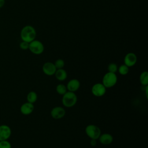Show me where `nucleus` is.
<instances>
[{
  "label": "nucleus",
  "instance_id": "nucleus-1",
  "mask_svg": "<svg viewBox=\"0 0 148 148\" xmlns=\"http://www.w3.org/2000/svg\"><path fill=\"white\" fill-rule=\"evenodd\" d=\"M36 36V32L35 28L30 25H25L22 28L20 31V38L22 41L30 43Z\"/></svg>",
  "mask_w": 148,
  "mask_h": 148
},
{
  "label": "nucleus",
  "instance_id": "nucleus-2",
  "mask_svg": "<svg viewBox=\"0 0 148 148\" xmlns=\"http://www.w3.org/2000/svg\"><path fill=\"white\" fill-rule=\"evenodd\" d=\"M77 102V96L74 92L66 91L62 95V103L66 108L73 106Z\"/></svg>",
  "mask_w": 148,
  "mask_h": 148
},
{
  "label": "nucleus",
  "instance_id": "nucleus-3",
  "mask_svg": "<svg viewBox=\"0 0 148 148\" xmlns=\"http://www.w3.org/2000/svg\"><path fill=\"white\" fill-rule=\"evenodd\" d=\"M117 82V77L115 73L107 72L102 78V84L106 88H110L116 85Z\"/></svg>",
  "mask_w": 148,
  "mask_h": 148
},
{
  "label": "nucleus",
  "instance_id": "nucleus-4",
  "mask_svg": "<svg viewBox=\"0 0 148 148\" xmlns=\"http://www.w3.org/2000/svg\"><path fill=\"white\" fill-rule=\"evenodd\" d=\"M86 135L91 139H97L99 137L101 133L100 128L94 124H89L86 126L85 128Z\"/></svg>",
  "mask_w": 148,
  "mask_h": 148
},
{
  "label": "nucleus",
  "instance_id": "nucleus-5",
  "mask_svg": "<svg viewBox=\"0 0 148 148\" xmlns=\"http://www.w3.org/2000/svg\"><path fill=\"white\" fill-rule=\"evenodd\" d=\"M29 51L36 55H39L42 54L44 51L43 44L39 40L34 39L30 43H29Z\"/></svg>",
  "mask_w": 148,
  "mask_h": 148
},
{
  "label": "nucleus",
  "instance_id": "nucleus-6",
  "mask_svg": "<svg viewBox=\"0 0 148 148\" xmlns=\"http://www.w3.org/2000/svg\"><path fill=\"white\" fill-rule=\"evenodd\" d=\"M106 88L102 83H95L91 88V92L95 97H102L105 94Z\"/></svg>",
  "mask_w": 148,
  "mask_h": 148
},
{
  "label": "nucleus",
  "instance_id": "nucleus-7",
  "mask_svg": "<svg viewBox=\"0 0 148 148\" xmlns=\"http://www.w3.org/2000/svg\"><path fill=\"white\" fill-rule=\"evenodd\" d=\"M12 135V130L9 126L6 124L0 125V141L8 140Z\"/></svg>",
  "mask_w": 148,
  "mask_h": 148
},
{
  "label": "nucleus",
  "instance_id": "nucleus-8",
  "mask_svg": "<svg viewBox=\"0 0 148 148\" xmlns=\"http://www.w3.org/2000/svg\"><path fill=\"white\" fill-rule=\"evenodd\" d=\"M50 114L54 119H60L65 116V110L61 106H56L51 109Z\"/></svg>",
  "mask_w": 148,
  "mask_h": 148
},
{
  "label": "nucleus",
  "instance_id": "nucleus-9",
  "mask_svg": "<svg viewBox=\"0 0 148 148\" xmlns=\"http://www.w3.org/2000/svg\"><path fill=\"white\" fill-rule=\"evenodd\" d=\"M57 69L54 63L51 62H45L42 66V71L43 73L48 76H52L54 75Z\"/></svg>",
  "mask_w": 148,
  "mask_h": 148
},
{
  "label": "nucleus",
  "instance_id": "nucleus-10",
  "mask_svg": "<svg viewBox=\"0 0 148 148\" xmlns=\"http://www.w3.org/2000/svg\"><path fill=\"white\" fill-rule=\"evenodd\" d=\"M137 61V57L136 54L134 53H127L124 58V64L128 67H131L135 65Z\"/></svg>",
  "mask_w": 148,
  "mask_h": 148
},
{
  "label": "nucleus",
  "instance_id": "nucleus-11",
  "mask_svg": "<svg viewBox=\"0 0 148 148\" xmlns=\"http://www.w3.org/2000/svg\"><path fill=\"white\" fill-rule=\"evenodd\" d=\"M34 109L33 103L28 102H25L21 105L20 107V112L24 115H29L32 113Z\"/></svg>",
  "mask_w": 148,
  "mask_h": 148
},
{
  "label": "nucleus",
  "instance_id": "nucleus-12",
  "mask_svg": "<svg viewBox=\"0 0 148 148\" xmlns=\"http://www.w3.org/2000/svg\"><path fill=\"white\" fill-rule=\"evenodd\" d=\"M80 82L76 79H73L70 80L66 85V88L68 91L75 92L80 87Z\"/></svg>",
  "mask_w": 148,
  "mask_h": 148
},
{
  "label": "nucleus",
  "instance_id": "nucleus-13",
  "mask_svg": "<svg viewBox=\"0 0 148 148\" xmlns=\"http://www.w3.org/2000/svg\"><path fill=\"white\" fill-rule=\"evenodd\" d=\"M99 141L102 145H107L110 144L113 140V138L112 135L108 133H104L101 134L99 137L98 138Z\"/></svg>",
  "mask_w": 148,
  "mask_h": 148
},
{
  "label": "nucleus",
  "instance_id": "nucleus-14",
  "mask_svg": "<svg viewBox=\"0 0 148 148\" xmlns=\"http://www.w3.org/2000/svg\"><path fill=\"white\" fill-rule=\"evenodd\" d=\"M54 75L56 78L59 81H64L67 77V72L63 68L57 69Z\"/></svg>",
  "mask_w": 148,
  "mask_h": 148
},
{
  "label": "nucleus",
  "instance_id": "nucleus-15",
  "mask_svg": "<svg viewBox=\"0 0 148 148\" xmlns=\"http://www.w3.org/2000/svg\"><path fill=\"white\" fill-rule=\"evenodd\" d=\"M37 98H38L37 94L33 91L29 92L27 95V102L31 103H34V102H35L37 100Z\"/></svg>",
  "mask_w": 148,
  "mask_h": 148
},
{
  "label": "nucleus",
  "instance_id": "nucleus-16",
  "mask_svg": "<svg viewBox=\"0 0 148 148\" xmlns=\"http://www.w3.org/2000/svg\"><path fill=\"white\" fill-rule=\"evenodd\" d=\"M140 82L142 86H146L148 84V73L147 71H144L140 75Z\"/></svg>",
  "mask_w": 148,
  "mask_h": 148
},
{
  "label": "nucleus",
  "instance_id": "nucleus-17",
  "mask_svg": "<svg viewBox=\"0 0 148 148\" xmlns=\"http://www.w3.org/2000/svg\"><path fill=\"white\" fill-rule=\"evenodd\" d=\"M56 91L60 95H64L66 91V86L63 84H59L56 86Z\"/></svg>",
  "mask_w": 148,
  "mask_h": 148
},
{
  "label": "nucleus",
  "instance_id": "nucleus-18",
  "mask_svg": "<svg viewBox=\"0 0 148 148\" xmlns=\"http://www.w3.org/2000/svg\"><path fill=\"white\" fill-rule=\"evenodd\" d=\"M117 71L120 75H126L129 72V67L125 64H122L119 67H118Z\"/></svg>",
  "mask_w": 148,
  "mask_h": 148
},
{
  "label": "nucleus",
  "instance_id": "nucleus-19",
  "mask_svg": "<svg viewBox=\"0 0 148 148\" xmlns=\"http://www.w3.org/2000/svg\"><path fill=\"white\" fill-rule=\"evenodd\" d=\"M56 68L57 69H62L64 68V65H65V62L64 61L62 60V59H61V58H59V59H57L55 62L54 63Z\"/></svg>",
  "mask_w": 148,
  "mask_h": 148
},
{
  "label": "nucleus",
  "instance_id": "nucleus-20",
  "mask_svg": "<svg viewBox=\"0 0 148 148\" xmlns=\"http://www.w3.org/2000/svg\"><path fill=\"white\" fill-rule=\"evenodd\" d=\"M117 69H118V66L117 64H116L115 63H113V62L110 63L108 66V72H109L116 73V72L117 71Z\"/></svg>",
  "mask_w": 148,
  "mask_h": 148
},
{
  "label": "nucleus",
  "instance_id": "nucleus-21",
  "mask_svg": "<svg viewBox=\"0 0 148 148\" xmlns=\"http://www.w3.org/2000/svg\"><path fill=\"white\" fill-rule=\"evenodd\" d=\"M0 148H12V145L8 140H1Z\"/></svg>",
  "mask_w": 148,
  "mask_h": 148
},
{
  "label": "nucleus",
  "instance_id": "nucleus-22",
  "mask_svg": "<svg viewBox=\"0 0 148 148\" xmlns=\"http://www.w3.org/2000/svg\"><path fill=\"white\" fill-rule=\"evenodd\" d=\"M19 47L21 49L23 50H26L29 48V43L25 41H22L20 43Z\"/></svg>",
  "mask_w": 148,
  "mask_h": 148
},
{
  "label": "nucleus",
  "instance_id": "nucleus-23",
  "mask_svg": "<svg viewBox=\"0 0 148 148\" xmlns=\"http://www.w3.org/2000/svg\"><path fill=\"white\" fill-rule=\"evenodd\" d=\"M90 145L92 146H95L97 145V140L96 139H91L90 140Z\"/></svg>",
  "mask_w": 148,
  "mask_h": 148
},
{
  "label": "nucleus",
  "instance_id": "nucleus-24",
  "mask_svg": "<svg viewBox=\"0 0 148 148\" xmlns=\"http://www.w3.org/2000/svg\"><path fill=\"white\" fill-rule=\"evenodd\" d=\"M5 3V0H0V9L2 8Z\"/></svg>",
  "mask_w": 148,
  "mask_h": 148
},
{
  "label": "nucleus",
  "instance_id": "nucleus-25",
  "mask_svg": "<svg viewBox=\"0 0 148 148\" xmlns=\"http://www.w3.org/2000/svg\"><path fill=\"white\" fill-rule=\"evenodd\" d=\"M145 87H145V92H146V98H147V90H148V86H147H147H146Z\"/></svg>",
  "mask_w": 148,
  "mask_h": 148
}]
</instances>
